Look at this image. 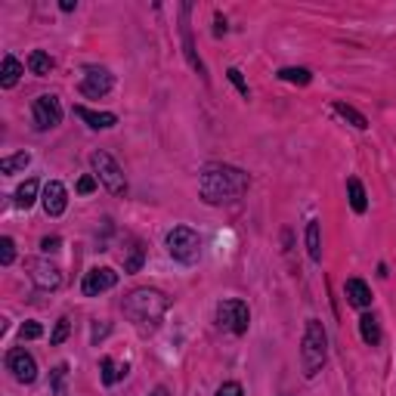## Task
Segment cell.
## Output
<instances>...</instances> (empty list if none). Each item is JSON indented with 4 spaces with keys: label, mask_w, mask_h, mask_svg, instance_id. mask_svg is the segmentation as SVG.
Segmentation results:
<instances>
[{
    "label": "cell",
    "mask_w": 396,
    "mask_h": 396,
    "mask_svg": "<svg viewBox=\"0 0 396 396\" xmlns=\"http://www.w3.org/2000/svg\"><path fill=\"white\" fill-rule=\"evenodd\" d=\"M251 179L233 164H205L198 177V196L205 205H233L248 192Z\"/></svg>",
    "instance_id": "1"
},
{
    "label": "cell",
    "mask_w": 396,
    "mask_h": 396,
    "mask_svg": "<svg viewBox=\"0 0 396 396\" xmlns=\"http://www.w3.org/2000/svg\"><path fill=\"white\" fill-rule=\"evenodd\" d=\"M124 316L140 328V335H152L161 325L164 313L170 309V298L158 288H133L124 300H121Z\"/></svg>",
    "instance_id": "2"
},
{
    "label": "cell",
    "mask_w": 396,
    "mask_h": 396,
    "mask_svg": "<svg viewBox=\"0 0 396 396\" xmlns=\"http://www.w3.org/2000/svg\"><path fill=\"white\" fill-rule=\"evenodd\" d=\"M328 362V335L319 319H307L304 337H300V372L313 381Z\"/></svg>",
    "instance_id": "3"
},
{
    "label": "cell",
    "mask_w": 396,
    "mask_h": 396,
    "mask_svg": "<svg viewBox=\"0 0 396 396\" xmlns=\"http://www.w3.org/2000/svg\"><path fill=\"white\" fill-rule=\"evenodd\" d=\"M168 254L174 257L177 263H183V266L198 263V257H201V235L192 226H174L168 233Z\"/></svg>",
    "instance_id": "4"
},
{
    "label": "cell",
    "mask_w": 396,
    "mask_h": 396,
    "mask_svg": "<svg viewBox=\"0 0 396 396\" xmlns=\"http://www.w3.org/2000/svg\"><path fill=\"white\" fill-rule=\"evenodd\" d=\"M90 168L93 174H96V179L105 186V189L112 192V196H124L127 192V179H124V170H121V164L115 161V158L109 152H103V149H96V152L90 155Z\"/></svg>",
    "instance_id": "5"
},
{
    "label": "cell",
    "mask_w": 396,
    "mask_h": 396,
    "mask_svg": "<svg viewBox=\"0 0 396 396\" xmlns=\"http://www.w3.org/2000/svg\"><path fill=\"white\" fill-rule=\"evenodd\" d=\"M214 319H217V325L223 331H229V335H244L251 325V309L242 298H226L214 309Z\"/></svg>",
    "instance_id": "6"
},
{
    "label": "cell",
    "mask_w": 396,
    "mask_h": 396,
    "mask_svg": "<svg viewBox=\"0 0 396 396\" xmlns=\"http://www.w3.org/2000/svg\"><path fill=\"white\" fill-rule=\"evenodd\" d=\"M25 272L38 291H56L62 285V270L47 257H25Z\"/></svg>",
    "instance_id": "7"
},
{
    "label": "cell",
    "mask_w": 396,
    "mask_h": 396,
    "mask_svg": "<svg viewBox=\"0 0 396 396\" xmlns=\"http://www.w3.org/2000/svg\"><path fill=\"white\" fill-rule=\"evenodd\" d=\"M31 118H34V131H41V133L59 127V121H62L59 96H53V93L38 96V99H34V105H31Z\"/></svg>",
    "instance_id": "8"
},
{
    "label": "cell",
    "mask_w": 396,
    "mask_h": 396,
    "mask_svg": "<svg viewBox=\"0 0 396 396\" xmlns=\"http://www.w3.org/2000/svg\"><path fill=\"white\" fill-rule=\"evenodd\" d=\"M115 87V78L109 68H99V66H87L84 68V78H81V96L87 99H103L105 93H112Z\"/></svg>",
    "instance_id": "9"
},
{
    "label": "cell",
    "mask_w": 396,
    "mask_h": 396,
    "mask_svg": "<svg viewBox=\"0 0 396 396\" xmlns=\"http://www.w3.org/2000/svg\"><path fill=\"white\" fill-rule=\"evenodd\" d=\"M6 372H10L19 384H34V381H38V362H34V356L22 347L6 353Z\"/></svg>",
    "instance_id": "10"
},
{
    "label": "cell",
    "mask_w": 396,
    "mask_h": 396,
    "mask_svg": "<svg viewBox=\"0 0 396 396\" xmlns=\"http://www.w3.org/2000/svg\"><path fill=\"white\" fill-rule=\"evenodd\" d=\"M118 285V272L112 266H96V270L84 272V282H81V294L84 298H99L103 291H112Z\"/></svg>",
    "instance_id": "11"
},
{
    "label": "cell",
    "mask_w": 396,
    "mask_h": 396,
    "mask_svg": "<svg viewBox=\"0 0 396 396\" xmlns=\"http://www.w3.org/2000/svg\"><path fill=\"white\" fill-rule=\"evenodd\" d=\"M41 201H44L47 217H62V214H66V207H68L66 186H62L59 179H50V183L44 186V196H41Z\"/></svg>",
    "instance_id": "12"
},
{
    "label": "cell",
    "mask_w": 396,
    "mask_h": 396,
    "mask_svg": "<svg viewBox=\"0 0 396 396\" xmlns=\"http://www.w3.org/2000/svg\"><path fill=\"white\" fill-rule=\"evenodd\" d=\"M179 13H183V25H179V34H183V50H186V59H189V66L198 71L201 78L207 81V71H205V62L196 56V44H192V31H189V13H192V6L189 3H183L179 6Z\"/></svg>",
    "instance_id": "13"
},
{
    "label": "cell",
    "mask_w": 396,
    "mask_h": 396,
    "mask_svg": "<svg viewBox=\"0 0 396 396\" xmlns=\"http://www.w3.org/2000/svg\"><path fill=\"white\" fill-rule=\"evenodd\" d=\"M75 115L90 127V131H109V127L118 124V115L115 112H93L87 105H75Z\"/></svg>",
    "instance_id": "14"
},
{
    "label": "cell",
    "mask_w": 396,
    "mask_h": 396,
    "mask_svg": "<svg viewBox=\"0 0 396 396\" xmlns=\"http://www.w3.org/2000/svg\"><path fill=\"white\" fill-rule=\"evenodd\" d=\"M344 298H347L350 307L369 309L372 307V288L365 285L362 279H347V282H344Z\"/></svg>",
    "instance_id": "15"
},
{
    "label": "cell",
    "mask_w": 396,
    "mask_h": 396,
    "mask_svg": "<svg viewBox=\"0 0 396 396\" xmlns=\"http://www.w3.org/2000/svg\"><path fill=\"white\" fill-rule=\"evenodd\" d=\"M127 372H131V365H127V362H115L112 356H103V359H99V378H103L105 387H115L118 381H124Z\"/></svg>",
    "instance_id": "16"
},
{
    "label": "cell",
    "mask_w": 396,
    "mask_h": 396,
    "mask_svg": "<svg viewBox=\"0 0 396 396\" xmlns=\"http://www.w3.org/2000/svg\"><path fill=\"white\" fill-rule=\"evenodd\" d=\"M121 261H124V272H140L142 263H146V244L140 239H131L127 248L121 251Z\"/></svg>",
    "instance_id": "17"
},
{
    "label": "cell",
    "mask_w": 396,
    "mask_h": 396,
    "mask_svg": "<svg viewBox=\"0 0 396 396\" xmlns=\"http://www.w3.org/2000/svg\"><path fill=\"white\" fill-rule=\"evenodd\" d=\"M22 75H25V66H22V62H19L13 53H6V56H3V68H0V87H3V90H13Z\"/></svg>",
    "instance_id": "18"
},
{
    "label": "cell",
    "mask_w": 396,
    "mask_h": 396,
    "mask_svg": "<svg viewBox=\"0 0 396 396\" xmlns=\"http://www.w3.org/2000/svg\"><path fill=\"white\" fill-rule=\"evenodd\" d=\"M359 335H362V341L369 344V347H378L381 344V322L374 313H362L359 316Z\"/></svg>",
    "instance_id": "19"
},
{
    "label": "cell",
    "mask_w": 396,
    "mask_h": 396,
    "mask_svg": "<svg viewBox=\"0 0 396 396\" xmlns=\"http://www.w3.org/2000/svg\"><path fill=\"white\" fill-rule=\"evenodd\" d=\"M347 196H350V207L356 214H365L369 211V196H365V186L359 177H350L347 179Z\"/></svg>",
    "instance_id": "20"
},
{
    "label": "cell",
    "mask_w": 396,
    "mask_h": 396,
    "mask_svg": "<svg viewBox=\"0 0 396 396\" xmlns=\"http://www.w3.org/2000/svg\"><path fill=\"white\" fill-rule=\"evenodd\" d=\"M307 251H309V261L322 263V229H319V220L307 223Z\"/></svg>",
    "instance_id": "21"
},
{
    "label": "cell",
    "mask_w": 396,
    "mask_h": 396,
    "mask_svg": "<svg viewBox=\"0 0 396 396\" xmlns=\"http://www.w3.org/2000/svg\"><path fill=\"white\" fill-rule=\"evenodd\" d=\"M38 189H41V183H38L34 177H31V179H25V183L16 189V207L28 211V207H31L34 201H38Z\"/></svg>",
    "instance_id": "22"
},
{
    "label": "cell",
    "mask_w": 396,
    "mask_h": 396,
    "mask_svg": "<svg viewBox=\"0 0 396 396\" xmlns=\"http://www.w3.org/2000/svg\"><path fill=\"white\" fill-rule=\"evenodd\" d=\"M28 71L38 78H47L50 71H53V59H50L44 50H31V53H28Z\"/></svg>",
    "instance_id": "23"
},
{
    "label": "cell",
    "mask_w": 396,
    "mask_h": 396,
    "mask_svg": "<svg viewBox=\"0 0 396 396\" xmlns=\"http://www.w3.org/2000/svg\"><path fill=\"white\" fill-rule=\"evenodd\" d=\"M335 112L341 115L344 121H350V124L356 127V131H369V118H365L362 112H356L353 105H347V103H335Z\"/></svg>",
    "instance_id": "24"
},
{
    "label": "cell",
    "mask_w": 396,
    "mask_h": 396,
    "mask_svg": "<svg viewBox=\"0 0 396 396\" xmlns=\"http://www.w3.org/2000/svg\"><path fill=\"white\" fill-rule=\"evenodd\" d=\"M28 164H31V155L28 152H19V155H6L3 161H0V174H16V170H25Z\"/></svg>",
    "instance_id": "25"
},
{
    "label": "cell",
    "mask_w": 396,
    "mask_h": 396,
    "mask_svg": "<svg viewBox=\"0 0 396 396\" xmlns=\"http://www.w3.org/2000/svg\"><path fill=\"white\" fill-rule=\"evenodd\" d=\"M279 81L298 84V87H307V84L313 81V71H309V68H282V71H279Z\"/></svg>",
    "instance_id": "26"
},
{
    "label": "cell",
    "mask_w": 396,
    "mask_h": 396,
    "mask_svg": "<svg viewBox=\"0 0 396 396\" xmlns=\"http://www.w3.org/2000/svg\"><path fill=\"white\" fill-rule=\"evenodd\" d=\"M66 381H68V365L59 362L53 372H50V390H53V396H68L66 393Z\"/></svg>",
    "instance_id": "27"
},
{
    "label": "cell",
    "mask_w": 396,
    "mask_h": 396,
    "mask_svg": "<svg viewBox=\"0 0 396 396\" xmlns=\"http://www.w3.org/2000/svg\"><path fill=\"white\" fill-rule=\"evenodd\" d=\"M68 335H71V322H68V316H62V319H56V328H53V335H50V344L59 347V344L68 341Z\"/></svg>",
    "instance_id": "28"
},
{
    "label": "cell",
    "mask_w": 396,
    "mask_h": 396,
    "mask_svg": "<svg viewBox=\"0 0 396 396\" xmlns=\"http://www.w3.org/2000/svg\"><path fill=\"white\" fill-rule=\"evenodd\" d=\"M13 261H16V242H13L10 235H3V239H0V263L10 266Z\"/></svg>",
    "instance_id": "29"
},
{
    "label": "cell",
    "mask_w": 396,
    "mask_h": 396,
    "mask_svg": "<svg viewBox=\"0 0 396 396\" xmlns=\"http://www.w3.org/2000/svg\"><path fill=\"white\" fill-rule=\"evenodd\" d=\"M41 335H44V325H41V322H25V325L19 328V337H22V341H38Z\"/></svg>",
    "instance_id": "30"
},
{
    "label": "cell",
    "mask_w": 396,
    "mask_h": 396,
    "mask_svg": "<svg viewBox=\"0 0 396 396\" xmlns=\"http://www.w3.org/2000/svg\"><path fill=\"white\" fill-rule=\"evenodd\" d=\"M226 78L235 84V90H239L244 99H251V87L244 84V78H242V71H239V68H229V71H226Z\"/></svg>",
    "instance_id": "31"
},
{
    "label": "cell",
    "mask_w": 396,
    "mask_h": 396,
    "mask_svg": "<svg viewBox=\"0 0 396 396\" xmlns=\"http://www.w3.org/2000/svg\"><path fill=\"white\" fill-rule=\"evenodd\" d=\"M96 183H99L96 177L84 174L81 179H78V186H75V189H78V196H90V192H96Z\"/></svg>",
    "instance_id": "32"
},
{
    "label": "cell",
    "mask_w": 396,
    "mask_h": 396,
    "mask_svg": "<svg viewBox=\"0 0 396 396\" xmlns=\"http://www.w3.org/2000/svg\"><path fill=\"white\" fill-rule=\"evenodd\" d=\"M217 396H244V390H242L239 381H223L217 387Z\"/></svg>",
    "instance_id": "33"
},
{
    "label": "cell",
    "mask_w": 396,
    "mask_h": 396,
    "mask_svg": "<svg viewBox=\"0 0 396 396\" xmlns=\"http://www.w3.org/2000/svg\"><path fill=\"white\" fill-rule=\"evenodd\" d=\"M59 244H62L59 235H47V239H41V248H44L47 254H56V251H59Z\"/></svg>",
    "instance_id": "34"
},
{
    "label": "cell",
    "mask_w": 396,
    "mask_h": 396,
    "mask_svg": "<svg viewBox=\"0 0 396 396\" xmlns=\"http://www.w3.org/2000/svg\"><path fill=\"white\" fill-rule=\"evenodd\" d=\"M109 325H105V322H103V325H99V322H96V325H93V344H99V337H105V335H109Z\"/></svg>",
    "instance_id": "35"
},
{
    "label": "cell",
    "mask_w": 396,
    "mask_h": 396,
    "mask_svg": "<svg viewBox=\"0 0 396 396\" xmlns=\"http://www.w3.org/2000/svg\"><path fill=\"white\" fill-rule=\"evenodd\" d=\"M214 34H217V38L220 34H226V19H223L220 13H217V28H214Z\"/></svg>",
    "instance_id": "36"
},
{
    "label": "cell",
    "mask_w": 396,
    "mask_h": 396,
    "mask_svg": "<svg viewBox=\"0 0 396 396\" xmlns=\"http://www.w3.org/2000/svg\"><path fill=\"white\" fill-rule=\"evenodd\" d=\"M59 10H62V13H75V10H78V3H75V0H62Z\"/></svg>",
    "instance_id": "37"
},
{
    "label": "cell",
    "mask_w": 396,
    "mask_h": 396,
    "mask_svg": "<svg viewBox=\"0 0 396 396\" xmlns=\"http://www.w3.org/2000/svg\"><path fill=\"white\" fill-rule=\"evenodd\" d=\"M152 396H168V387H155V393Z\"/></svg>",
    "instance_id": "38"
}]
</instances>
